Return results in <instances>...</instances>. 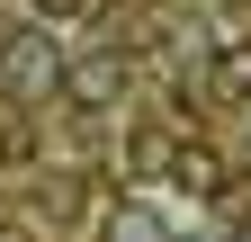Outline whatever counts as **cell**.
I'll use <instances>...</instances> for the list:
<instances>
[{
  "mask_svg": "<svg viewBox=\"0 0 251 242\" xmlns=\"http://www.w3.org/2000/svg\"><path fill=\"white\" fill-rule=\"evenodd\" d=\"M0 90H9V99H45V90H63V45L45 36V27H18V36L0 45Z\"/></svg>",
  "mask_w": 251,
  "mask_h": 242,
  "instance_id": "1",
  "label": "cell"
},
{
  "mask_svg": "<svg viewBox=\"0 0 251 242\" xmlns=\"http://www.w3.org/2000/svg\"><path fill=\"white\" fill-rule=\"evenodd\" d=\"M0 242H27V224H0Z\"/></svg>",
  "mask_w": 251,
  "mask_h": 242,
  "instance_id": "7",
  "label": "cell"
},
{
  "mask_svg": "<svg viewBox=\"0 0 251 242\" xmlns=\"http://www.w3.org/2000/svg\"><path fill=\"white\" fill-rule=\"evenodd\" d=\"M215 90L251 99V36H225V45H215Z\"/></svg>",
  "mask_w": 251,
  "mask_h": 242,
  "instance_id": "5",
  "label": "cell"
},
{
  "mask_svg": "<svg viewBox=\"0 0 251 242\" xmlns=\"http://www.w3.org/2000/svg\"><path fill=\"white\" fill-rule=\"evenodd\" d=\"M171 179H179L188 197H225V162H215L206 144H179V162H171Z\"/></svg>",
  "mask_w": 251,
  "mask_h": 242,
  "instance_id": "4",
  "label": "cell"
},
{
  "mask_svg": "<svg viewBox=\"0 0 251 242\" xmlns=\"http://www.w3.org/2000/svg\"><path fill=\"white\" fill-rule=\"evenodd\" d=\"M63 99H72L81 117L117 108L126 99V63H117V54H72V63H63Z\"/></svg>",
  "mask_w": 251,
  "mask_h": 242,
  "instance_id": "2",
  "label": "cell"
},
{
  "mask_svg": "<svg viewBox=\"0 0 251 242\" xmlns=\"http://www.w3.org/2000/svg\"><path fill=\"white\" fill-rule=\"evenodd\" d=\"M99 0H36V18H90Z\"/></svg>",
  "mask_w": 251,
  "mask_h": 242,
  "instance_id": "6",
  "label": "cell"
},
{
  "mask_svg": "<svg viewBox=\"0 0 251 242\" xmlns=\"http://www.w3.org/2000/svg\"><path fill=\"white\" fill-rule=\"evenodd\" d=\"M99 242H171V216L144 206V197H117L108 216H99Z\"/></svg>",
  "mask_w": 251,
  "mask_h": 242,
  "instance_id": "3",
  "label": "cell"
}]
</instances>
